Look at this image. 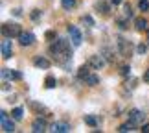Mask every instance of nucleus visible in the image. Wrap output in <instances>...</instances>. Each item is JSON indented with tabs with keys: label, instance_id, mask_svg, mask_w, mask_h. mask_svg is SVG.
Masks as SVG:
<instances>
[{
	"label": "nucleus",
	"instance_id": "1",
	"mask_svg": "<svg viewBox=\"0 0 149 133\" xmlns=\"http://www.w3.org/2000/svg\"><path fill=\"white\" fill-rule=\"evenodd\" d=\"M50 54L54 56V59L59 63V65H65L66 61L72 59V48H70V43L66 39H59V41L52 43L50 44Z\"/></svg>",
	"mask_w": 149,
	"mask_h": 133
},
{
	"label": "nucleus",
	"instance_id": "2",
	"mask_svg": "<svg viewBox=\"0 0 149 133\" xmlns=\"http://www.w3.org/2000/svg\"><path fill=\"white\" fill-rule=\"evenodd\" d=\"M2 33H4V37H9V39H13V37H19L20 33H22V28L19 24H4L2 26Z\"/></svg>",
	"mask_w": 149,
	"mask_h": 133
},
{
	"label": "nucleus",
	"instance_id": "3",
	"mask_svg": "<svg viewBox=\"0 0 149 133\" xmlns=\"http://www.w3.org/2000/svg\"><path fill=\"white\" fill-rule=\"evenodd\" d=\"M129 115V122L138 126V124H144V118H146V113L140 111V109H131V111L127 113Z\"/></svg>",
	"mask_w": 149,
	"mask_h": 133
},
{
	"label": "nucleus",
	"instance_id": "4",
	"mask_svg": "<svg viewBox=\"0 0 149 133\" xmlns=\"http://www.w3.org/2000/svg\"><path fill=\"white\" fill-rule=\"evenodd\" d=\"M0 126H2V131H6V133L15 131V124H13V120H9V118H8V113H6V111L0 113Z\"/></svg>",
	"mask_w": 149,
	"mask_h": 133
},
{
	"label": "nucleus",
	"instance_id": "5",
	"mask_svg": "<svg viewBox=\"0 0 149 133\" xmlns=\"http://www.w3.org/2000/svg\"><path fill=\"white\" fill-rule=\"evenodd\" d=\"M116 43H118L120 54H122L123 57H131V43L127 41V39H123V37H118V39H116Z\"/></svg>",
	"mask_w": 149,
	"mask_h": 133
},
{
	"label": "nucleus",
	"instance_id": "6",
	"mask_svg": "<svg viewBox=\"0 0 149 133\" xmlns=\"http://www.w3.org/2000/svg\"><path fill=\"white\" fill-rule=\"evenodd\" d=\"M68 33H70V41L74 46H79L83 41V37H81V32L77 30L76 26H68Z\"/></svg>",
	"mask_w": 149,
	"mask_h": 133
},
{
	"label": "nucleus",
	"instance_id": "7",
	"mask_svg": "<svg viewBox=\"0 0 149 133\" xmlns=\"http://www.w3.org/2000/svg\"><path fill=\"white\" fill-rule=\"evenodd\" d=\"M2 80H9V82H19L22 80V74L17 70H9V68H2Z\"/></svg>",
	"mask_w": 149,
	"mask_h": 133
},
{
	"label": "nucleus",
	"instance_id": "8",
	"mask_svg": "<svg viewBox=\"0 0 149 133\" xmlns=\"http://www.w3.org/2000/svg\"><path fill=\"white\" fill-rule=\"evenodd\" d=\"M105 61H107V59H105L101 54H100V56H90V57H88V65L92 67V68H96V70H100V68L105 65Z\"/></svg>",
	"mask_w": 149,
	"mask_h": 133
},
{
	"label": "nucleus",
	"instance_id": "9",
	"mask_svg": "<svg viewBox=\"0 0 149 133\" xmlns=\"http://www.w3.org/2000/svg\"><path fill=\"white\" fill-rule=\"evenodd\" d=\"M19 43L22 46H31L33 43H35V35L30 33V32H22L20 35H19Z\"/></svg>",
	"mask_w": 149,
	"mask_h": 133
},
{
	"label": "nucleus",
	"instance_id": "10",
	"mask_svg": "<svg viewBox=\"0 0 149 133\" xmlns=\"http://www.w3.org/2000/svg\"><path fill=\"white\" fill-rule=\"evenodd\" d=\"M11 56H13L11 41H9V37H4V41H2V57H4V59H9Z\"/></svg>",
	"mask_w": 149,
	"mask_h": 133
},
{
	"label": "nucleus",
	"instance_id": "11",
	"mask_svg": "<svg viewBox=\"0 0 149 133\" xmlns=\"http://www.w3.org/2000/svg\"><path fill=\"white\" fill-rule=\"evenodd\" d=\"M31 128H33V131H35V133H42V131H46V120L41 118V117H37L35 120H33Z\"/></svg>",
	"mask_w": 149,
	"mask_h": 133
},
{
	"label": "nucleus",
	"instance_id": "12",
	"mask_svg": "<svg viewBox=\"0 0 149 133\" xmlns=\"http://www.w3.org/2000/svg\"><path fill=\"white\" fill-rule=\"evenodd\" d=\"M50 131H54V133H68L70 131V126H68L66 122H55V124H52Z\"/></svg>",
	"mask_w": 149,
	"mask_h": 133
},
{
	"label": "nucleus",
	"instance_id": "13",
	"mask_svg": "<svg viewBox=\"0 0 149 133\" xmlns=\"http://www.w3.org/2000/svg\"><path fill=\"white\" fill-rule=\"evenodd\" d=\"M90 68H92V67H90L88 63H87V65H81V67L77 68V78L79 80H87L90 76Z\"/></svg>",
	"mask_w": 149,
	"mask_h": 133
},
{
	"label": "nucleus",
	"instance_id": "14",
	"mask_svg": "<svg viewBox=\"0 0 149 133\" xmlns=\"http://www.w3.org/2000/svg\"><path fill=\"white\" fill-rule=\"evenodd\" d=\"M101 56L107 59V63H114L116 61V56H114V50L111 48H107V46H103V50H101Z\"/></svg>",
	"mask_w": 149,
	"mask_h": 133
},
{
	"label": "nucleus",
	"instance_id": "15",
	"mask_svg": "<svg viewBox=\"0 0 149 133\" xmlns=\"http://www.w3.org/2000/svg\"><path fill=\"white\" fill-rule=\"evenodd\" d=\"M96 9L101 11L103 15H109V11H111V6H109V2H105V0H98V2H96Z\"/></svg>",
	"mask_w": 149,
	"mask_h": 133
},
{
	"label": "nucleus",
	"instance_id": "16",
	"mask_svg": "<svg viewBox=\"0 0 149 133\" xmlns=\"http://www.w3.org/2000/svg\"><path fill=\"white\" fill-rule=\"evenodd\" d=\"M33 65H35L37 68H50V65H52V63L46 59V57H35Z\"/></svg>",
	"mask_w": 149,
	"mask_h": 133
},
{
	"label": "nucleus",
	"instance_id": "17",
	"mask_svg": "<svg viewBox=\"0 0 149 133\" xmlns=\"http://www.w3.org/2000/svg\"><path fill=\"white\" fill-rule=\"evenodd\" d=\"M134 26H136V30H146L147 28V20L144 19V17H138V19H134Z\"/></svg>",
	"mask_w": 149,
	"mask_h": 133
},
{
	"label": "nucleus",
	"instance_id": "18",
	"mask_svg": "<svg viewBox=\"0 0 149 133\" xmlns=\"http://www.w3.org/2000/svg\"><path fill=\"white\" fill-rule=\"evenodd\" d=\"M85 124H88L90 128H98V118L96 117H92V115H85Z\"/></svg>",
	"mask_w": 149,
	"mask_h": 133
},
{
	"label": "nucleus",
	"instance_id": "19",
	"mask_svg": "<svg viewBox=\"0 0 149 133\" xmlns=\"http://www.w3.org/2000/svg\"><path fill=\"white\" fill-rule=\"evenodd\" d=\"M57 85V78L55 76H46V80H44V87L46 89H54Z\"/></svg>",
	"mask_w": 149,
	"mask_h": 133
},
{
	"label": "nucleus",
	"instance_id": "20",
	"mask_svg": "<svg viewBox=\"0 0 149 133\" xmlns=\"http://www.w3.org/2000/svg\"><path fill=\"white\" fill-rule=\"evenodd\" d=\"M87 82V85H90V87H96V85L100 83V76H96V74H90V76L85 80Z\"/></svg>",
	"mask_w": 149,
	"mask_h": 133
},
{
	"label": "nucleus",
	"instance_id": "21",
	"mask_svg": "<svg viewBox=\"0 0 149 133\" xmlns=\"http://www.w3.org/2000/svg\"><path fill=\"white\" fill-rule=\"evenodd\" d=\"M11 115H13L15 120H22V117H24V109H22V107H15L13 111H11Z\"/></svg>",
	"mask_w": 149,
	"mask_h": 133
},
{
	"label": "nucleus",
	"instance_id": "22",
	"mask_svg": "<svg viewBox=\"0 0 149 133\" xmlns=\"http://www.w3.org/2000/svg\"><path fill=\"white\" fill-rule=\"evenodd\" d=\"M61 6H63V9L70 11L72 8H76V0H61Z\"/></svg>",
	"mask_w": 149,
	"mask_h": 133
},
{
	"label": "nucleus",
	"instance_id": "23",
	"mask_svg": "<svg viewBox=\"0 0 149 133\" xmlns=\"http://www.w3.org/2000/svg\"><path fill=\"white\" fill-rule=\"evenodd\" d=\"M133 128H134V124H122V126H120V128H118V131L120 133H127V131H133Z\"/></svg>",
	"mask_w": 149,
	"mask_h": 133
},
{
	"label": "nucleus",
	"instance_id": "24",
	"mask_svg": "<svg viewBox=\"0 0 149 133\" xmlns=\"http://www.w3.org/2000/svg\"><path fill=\"white\" fill-rule=\"evenodd\" d=\"M30 17H31V20H35V22H37V20H39V19L42 17V11H41V9H33Z\"/></svg>",
	"mask_w": 149,
	"mask_h": 133
},
{
	"label": "nucleus",
	"instance_id": "25",
	"mask_svg": "<svg viewBox=\"0 0 149 133\" xmlns=\"http://www.w3.org/2000/svg\"><path fill=\"white\" fill-rule=\"evenodd\" d=\"M120 74H122L123 78H127L129 74H131V67H129V65H122V68H120Z\"/></svg>",
	"mask_w": 149,
	"mask_h": 133
},
{
	"label": "nucleus",
	"instance_id": "26",
	"mask_svg": "<svg viewBox=\"0 0 149 133\" xmlns=\"http://www.w3.org/2000/svg\"><path fill=\"white\" fill-rule=\"evenodd\" d=\"M138 8L142 11H149V2H147V0H140V2H138Z\"/></svg>",
	"mask_w": 149,
	"mask_h": 133
},
{
	"label": "nucleus",
	"instance_id": "27",
	"mask_svg": "<svg viewBox=\"0 0 149 133\" xmlns=\"http://www.w3.org/2000/svg\"><path fill=\"white\" fill-rule=\"evenodd\" d=\"M30 107L33 109V111H39V113H41L42 109H44V107L41 106V103H37V102H30Z\"/></svg>",
	"mask_w": 149,
	"mask_h": 133
},
{
	"label": "nucleus",
	"instance_id": "28",
	"mask_svg": "<svg viewBox=\"0 0 149 133\" xmlns=\"http://www.w3.org/2000/svg\"><path fill=\"white\" fill-rule=\"evenodd\" d=\"M136 52H138L140 56L147 54V44H144V43H142V44H138V48H136Z\"/></svg>",
	"mask_w": 149,
	"mask_h": 133
},
{
	"label": "nucleus",
	"instance_id": "29",
	"mask_svg": "<svg viewBox=\"0 0 149 133\" xmlns=\"http://www.w3.org/2000/svg\"><path fill=\"white\" fill-rule=\"evenodd\" d=\"M44 37H46L48 41H52V39H55V37H57V33H55L54 30H48L46 33H44Z\"/></svg>",
	"mask_w": 149,
	"mask_h": 133
},
{
	"label": "nucleus",
	"instance_id": "30",
	"mask_svg": "<svg viewBox=\"0 0 149 133\" xmlns=\"http://www.w3.org/2000/svg\"><path fill=\"white\" fill-rule=\"evenodd\" d=\"M118 26H120V30H127V28H129V22L123 20V19H120L118 20Z\"/></svg>",
	"mask_w": 149,
	"mask_h": 133
},
{
	"label": "nucleus",
	"instance_id": "31",
	"mask_svg": "<svg viewBox=\"0 0 149 133\" xmlns=\"http://www.w3.org/2000/svg\"><path fill=\"white\" fill-rule=\"evenodd\" d=\"M83 22H85V24H88V26H94L92 17H88V15H85V17H83Z\"/></svg>",
	"mask_w": 149,
	"mask_h": 133
},
{
	"label": "nucleus",
	"instance_id": "32",
	"mask_svg": "<svg viewBox=\"0 0 149 133\" xmlns=\"http://www.w3.org/2000/svg\"><path fill=\"white\" fill-rule=\"evenodd\" d=\"M125 17H133V9H131V6H125Z\"/></svg>",
	"mask_w": 149,
	"mask_h": 133
},
{
	"label": "nucleus",
	"instance_id": "33",
	"mask_svg": "<svg viewBox=\"0 0 149 133\" xmlns=\"http://www.w3.org/2000/svg\"><path fill=\"white\" fill-rule=\"evenodd\" d=\"M142 131H144V133H149V124H144V126H142Z\"/></svg>",
	"mask_w": 149,
	"mask_h": 133
},
{
	"label": "nucleus",
	"instance_id": "34",
	"mask_svg": "<svg viewBox=\"0 0 149 133\" xmlns=\"http://www.w3.org/2000/svg\"><path fill=\"white\" fill-rule=\"evenodd\" d=\"M144 82H149V68H147L146 74H144Z\"/></svg>",
	"mask_w": 149,
	"mask_h": 133
},
{
	"label": "nucleus",
	"instance_id": "35",
	"mask_svg": "<svg viewBox=\"0 0 149 133\" xmlns=\"http://www.w3.org/2000/svg\"><path fill=\"white\" fill-rule=\"evenodd\" d=\"M111 4L112 6H120V4H122V0H111Z\"/></svg>",
	"mask_w": 149,
	"mask_h": 133
},
{
	"label": "nucleus",
	"instance_id": "36",
	"mask_svg": "<svg viewBox=\"0 0 149 133\" xmlns=\"http://www.w3.org/2000/svg\"><path fill=\"white\" fill-rule=\"evenodd\" d=\"M147 39H149V35H147Z\"/></svg>",
	"mask_w": 149,
	"mask_h": 133
}]
</instances>
